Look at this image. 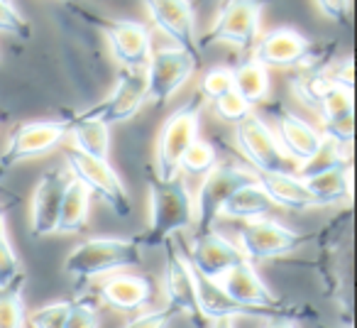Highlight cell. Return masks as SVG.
Wrapping results in <instances>:
<instances>
[{"label": "cell", "instance_id": "cell-1", "mask_svg": "<svg viewBox=\"0 0 357 328\" xmlns=\"http://www.w3.org/2000/svg\"><path fill=\"white\" fill-rule=\"evenodd\" d=\"M149 186V230L139 238L142 248H159L167 238L178 230H186L196 221V206L189 194V186L178 179H159L147 177Z\"/></svg>", "mask_w": 357, "mask_h": 328}, {"label": "cell", "instance_id": "cell-2", "mask_svg": "<svg viewBox=\"0 0 357 328\" xmlns=\"http://www.w3.org/2000/svg\"><path fill=\"white\" fill-rule=\"evenodd\" d=\"M142 262L139 238H91L76 245L64 260V272L74 279H93L115 269L137 267Z\"/></svg>", "mask_w": 357, "mask_h": 328}, {"label": "cell", "instance_id": "cell-3", "mask_svg": "<svg viewBox=\"0 0 357 328\" xmlns=\"http://www.w3.org/2000/svg\"><path fill=\"white\" fill-rule=\"evenodd\" d=\"M204 96L196 91L186 103H181L164 123L157 137V177L164 181L178 177V162L194 140H199V123L204 113Z\"/></svg>", "mask_w": 357, "mask_h": 328}, {"label": "cell", "instance_id": "cell-4", "mask_svg": "<svg viewBox=\"0 0 357 328\" xmlns=\"http://www.w3.org/2000/svg\"><path fill=\"white\" fill-rule=\"evenodd\" d=\"M64 159L69 174H74V179L81 181L89 194L98 196L115 216L128 218L132 214V199L128 194V186L115 174V170L108 164V159H93L74 147L64 149Z\"/></svg>", "mask_w": 357, "mask_h": 328}, {"label": "cell", "instance_id": "cell-5", "mask_svg": "<svg viewBox=\"0 0 357 328\" xmlns=\"http://www.w3.org/2000/svg\"><path fill=\"white\" fill-rule=\"evenodd\" d=\"M257 181V177L250 174L248 170H240L238 164H215L213 172L204 177L199 194L194 199L196 206V235H206L215 230V223L220 218L225 201L245 184Z\"/></svg>", "mask_w": 357, "mask_h": 328}, {"label": "cell", "instance_id": "cell-6", "mask_svg": "<svg viewBox=\"0 0 357 328\" xmlns=\"http://www.w3.org/2000/svg\"><path fill=\"white\" fill-rule=\"evenodd\" d=\"M264 6L267 0H225L218 20L199 40V52L211 45H233L238 50H250L257 42Z\"/></svg>", "mask_w": 357, "mask_h": 328}, {"label": "cell", "instance_id": "cell-7", "mask_svg": "<svg viewBox=\"0 0 357 328\" xmlns=\"http://www.w3.org/2000/svg\"><path fill=\"white\" fill-rule=\"evenodd\" d=\"M159 248L164 250V294H167L169 304L167 308L174 316H184L194 328H204L206 318L196 301V287L194 277H191V267L186 258L181 255L178 245L172 238L164 240Z\"/></svg>", "mask_w": 357, "mask_h": 328}, {"label": "cell", "instance_id": "cell-8", "mask_svg": "<svg viewBox=\"0 0 357 328\" xmlns=\"http://www.w3.org/2000/svg\"><path fill=\"white\" fill-rule=\"evenodd\" d=\"M66 135H69L66 120H30V123L17 125L6 149L0 152V172L6 174L15 164L52 152L54 147H59Z\"/></svg>", "mask_w": 357, "mask_h": 328}, {"label": "cell", "instance_id": "cell-9", "mask_svg": "<svg viewBox=\"0 0 357 328\" xmlns=\"http://www.w3.org/2000/svg\"><path fill=\"white\" fill-rule=\"evenodd\" d=\"M235 140L238 147L250 162L257 167L259 174H282V172H291L294 159L282 149L279 140L269 130L259 115L250 113L245 120H240L235 128Z\"/></svg>", "mask_w": 357, "mask_h": 328}, {"label": "cell", "instance_id": "cell-10", "mask_svg": "<svg viewBox=\"0 0 357 328\" xmlns=\"http://www.w3.org/2000/svg\"><path fill=\"white\" fill-rule=\"evenodd\" d=\"M196 61H199L196 57H191L189 52H184V50H178V47L159 50L157 54L149 57L147 74H144L149 103L152 105L167 103V100L194 76Z\"/></svg>", "mask_w": 357, "mask_h": 328}, {"label": "cell", "instance_id": "cell-11", "mask_svg": "<svg viewBox=\"0 0 357 328\" xmlns=\"http://www.w3.org/2000/svg\"><path fill=\"white\" fill-rule=\"evenodd\" d=\"M238 248L243 250L245 260L252 264L262 260H272L279 255H289L303 243V235L287 225L269 218L245 221L238 230Z\"/></svg>", "mask_w": 357, "mask_h": 328}, {"label": "cell", "instance_id": "cell-12", "mask_svg": "<svg viewBox=\"0 0 357 328\" xmlns=\"http://www.w3.org/2000/svg\"><path fill=\"white\" fill-rule=\"evenodd\" d=\"M142 6L157 30H162L178 50L199 59L196 13L191 0H142Z\"/></svg>", "mask_w": 357, "mask_h": 328}, {"label": "cell", "instance_id": "cell-13", "mask_svg": "<svg viewBox=\"0 0 357 328\" xmlns=\"http://www.w3.org/2000/svg\"><path fill=\"white\" fill-rule=\"evenodd\" d=\"M144 103H147L144 71L120 69L108 98L96 105V108L86 110V113H89L91 118L100 120L103 125H115V123H125V120L135 118Z\"/></svg>", "mask_w": 357, "mask_h": 328}, {"label": "cell", "instance_id": "cell-14", "mask_svg": "<svg viewBox=\"0 0 357 328\" xmlns=\"http://www.w3.org/2000/svg\"><path fill=\"white\" fill-rule=\"evenodd\" d=\"M186 262L199 274L213 279V282H220L230 269L248 262V260H245L243 250H240L233 240H228L225 235L211 230V233H206V235H196Z\"/></svg>", "mask_w": 357, "mask_h": 328}, {"label": "cell", "instance_id": "cell-15", "mask_svg": "<svg viewBox=\"0 0 357 328\" xmlns=\"http://www.w3.org/2000/svg\"><path fill=\"white\" fill-rule=\"evenodd\" d=\"M71 174L64 167H54L50 170L37 184L35 194H32V214L30 225L35 238H45L56 230V218H59V206L64 199L66 184H69Z\"/></svg>", "mask_w": 357, "mask_h": 328}, {"label": "cell", "instance_id": "cell-16", "mask_svg": "<svg viewBox=\"0 0 357 328\" xmlns=\"http://www.w3.org/2000/svg\"><path fill=\"white\" fill-rule=\"evenodd\" d=\"M311 57V42L294 27H277L255 42V61L262 66H298Z\"/></svg>", "mask_w": 357, "mask_h": 328}, {"label": "cell", "instance_id": "cell-17", "mask_svg": "<svg viewBox=\"0 0 357 328\" xmlns=\"http://www.w3.org/2000/svg\"><path fill=\"white\" fill-rule=\"evenodd\" d=\"M105 37L110 42L113 57L123 64V69H144L152 57L149 32L137 20H108L103 22Z\"/></svg>", "mask_w": 357, "mask_h": 328}, {"label": "cell", "instance_id": "cell-18", "mask_svg": "<svg viewBox=\"0 0 357 328\" xmlns=\"http://www.w3.org/2000/svg\"><path fill=\"white\" fill-rule=\"evenodd\" d=\"M272 115L277 118V128H279V137H282V149L294 159L296 164H306L311 162L318 154L323 144V135L321 130H316L311 123H306L303 118H298L296 113L282 108H272Z\"/></svg>", "mask_w": 357, "mask_h": 328}, {"label": "cell", "instance_id": "cell-19", "mask_svg": "<svg viewBox=\"0 0 357 328\" xmlns=\"http://www.w3.org/2000/svg\"><path fill=\"white\" fill-rule=\"evenodd\" d=\"M218 284L235 304H240V306H264V308L282 306V301H279L272 289L264 284V279L257 274L252 262H243V264H238V267H233Z\"/></svg>", "mask_w": 357, "mask_h": 328}, {"label": "cell", "instance_id": "cell-20", "mask_svg": "<svg viewBox=\"0 0 357 328\" xmlns=\"http://www.w3.org/2000/svg\"><path fill=\"white\" fill-rule=\"evenodd\" d=\"M301 179L318 206H333L352 199V164L347 159H340L328 170L301 177Z\"/></svg>", "mask_w": 357, "mask_h": 328}, {"label": "cell", "instance_id": "cell-21", "mask_svg": "<svg viewBox=\"0 0 357 328\" xmlns=\"http://www.w3.org/2000/svg\"><path fill=\"white\" fill-rule=\"evenodd\" d=\"M100 299L108 306L118 308V311H137L144 304L152 301V279L137 277V274H115V277L105 279L98 289Z\"/></svg>", "mask_w": 357, "mask_h": 328}, {"label": "cell", "instance_id": "cell-22", "mask_svg": "<svg viewBox=\"0 0 357 328\" xmlns=\"http://www.w3.org/2000/svg\"><path fill=\"white\" fill-rule=\"evenodd\" d=\"M257 184L264 189V194L269 196L274 206L291 211H308L318 209V201L311 196V191L306 189L301 177H296L294 172H282V174H259Z\"/></svg>", "mask_w": 357, "mask_h": 328}, {"label": "cell", "instance_id": "cell-23", "mask_svg": "<svg viewBox=\"0 0 357 328\" xmlns=\"http://www.w3.org/2000/svg\"><path fill=\"white\" fill-rule=\"evenodd\" d=\"M89 206H91V194L86 191V186L81 181H76L71 177L59 206V218H56L54 233L61 235L81 233L86 228V223H89Z\"/></svg>", "mask_w": 357, "mask_h": 328}, {"label": "cell", "instance_id": "cell-24", "mask_svg": "<svg viewBox=\"0 0 357 328\" xmlns=\"http://www.w3.org/2000/svg\"><path fill=\"white\" fill-rule=\"evenodd\" d=\"M69 135L74 137V149L89 154L93 159H108L110 149V135L108 125H103L100 120L91 118L89 113L79 115L69 123Z\"/></svg>", "mask_w": 357, "mask_h": 328}, {"label": "cell", "instance_id": "cell-25", "mask_svg": "<svg viewBox=\"0 0 357 328\" xmlns=\"http://www.w3.org/2000/svg\"><path fill=\"white\" fill-rule=\"evenodd\" d=\"M272 206L274 204L269 201V196L264 194L262 186H259L257 181H252V184L240 186V189L235 191L228 201H225L220 216H223V218L255 221V218H262V216H267L269 211H272Z\"/></svg>", "mask_w": 357, "mask_h": 328}, {"label": "cell", "instance_id": "cell-26", "mask_svg": "<svg viewBox=\"0 0 357 328\" xmlns=\"http://www.w3.org/2000/svg\"><path fill=\"white\" fill-rule=\"evenodd\" d=\"M233 79H235V91H238L250 105L264 103V100H267L269 74H267V66H262L259 61L250 59V61H245V64L235 66Z\"/></svg>", "mask_w": 357, "mask_h": 328}, {"label": "cell", "instance_id": "cell-27", "mask_svg": "<svg viewBox=\"0 0 357 328\" xmlns=\"http://www.w3.org/2000/svg\"><path fill=\"white\" fill-rule=\"evenodd\" d=\"M215 164H218V152L213 144L206 140H194L178 162V172L184 170L191 177H206L213 172Z\"/></svg>", "mask_w": 357, "mask_h": 328}, {"label": "cell", "instance_id": "cell-28", "mask_svg": "<svg viewBox=\"0 0 357 328\" xmlns=\"http://www.w3.org/2000/svg\"><path fill=\"white\" fill-rule=\"evenodd\" d=\"M25 326V301H22V284L0 292V328Z\"/></svg>", "mask_w": 357, "mask_h": 328}, {"label": "cell", "instance_id": "cell-29", "mask_svg": "<svg viewBox=\"0 0 357 328\" xmlns=\"http://www.w3.org/2000/svg\"><path fill=\"white\" fill-rule=\"evenodd\" d=\"M22 279H25V274H22L20 260L8 240V233L0 235V292L17 287V284H22Z\"/></svg>", "mask_w": 357, "mask_h": 328}, {"label": "cell", "instance_id": "cell-30", "mask_svg": "<svg viewBox=\"0 0 357 328\" xmlns=\"http://www.w3.org/2000/svg\"><path fill=\"white\" fill-rule=\"evenodd\" d=\"M0 32L13 35L17 40H30L32 37V25L10 0H0Z\"/></svg>", "mask_w": 357, "mask_h": 328}, {"label": "cell", "instance_id": "cell-31", "mask_svg": "<svg viewBox=\"0 0 357 328\" xmlns=\"http://www.w3.org/2000/svg\"><path fill=\"white\" fill-rule=\"evenodd\" d=\"M230 91H235V79H233V69H228V66H215L201 81V96L208 100L223 98Z\"/></svg>", "mask_w": 357, "mask_h": 328}, {"label": "cell", "instance_id": "cell-32", "mask_svg": "<svg viewBox=\"0 0 357 328\" xmlns=\"http://www.w3.org/2000/svg\"><path fill=\"white\" fill-rule=\"evenodd\" d=\"M213 108H215V115H218L220 120H225V123H235V125L252 113V110H250L252 105H250L248 100L238 94V91H230V94H225L223 98L213 100Z\"/></svg>", "mask_w": 357, "mask_h": 328}, {"label": "cell", "instance_id": "cell-33", "mask_svg": "<svg viewBox=\"0 0 357 328\" xmlns=\"http://www.w3.org/2000/svg\"><path fill=\"white\" fill-rule=\"evenodd\" d=\"M69 304H71V299H64V301L47 304V306H40L37 311H32L30 313L32 328H64Z\"/></svg>", "mask_w": 357, "mask_h": 328}, {"label": "cell", "instance_id": "cell-34", "mask_svg": "<svg viewBox=\"0 0 357 328\" xmlns=\"http://www.w3.org/2000/svg\"><path fill=\"white\" fill-rule=\"evenodd\" d=\"M64 328H98V311L86 299H71Z\"/></svg>", "mask_w": 357, "mask_h": 328}, {"label": "cell", "instance_id": "cell-35", "mask_svg": "<svg viewBox=\"0 0 357 328\" xmlns=\"http://www.w3.org/2000/svg\"><path fill=\"white\" fill-rule=\"evenodd\" d=\"M172 318H174V313L169 311V308H154V311L135 316L132 321H128L123 328H167Z\"/></svg>", "mask_w": 357, "mask_h": 328}, {"label": "cell", "instance_id": "cell-36", "mask_svg": "<svg viewBox=\"0 0 357 328\" xmlns=\"http://www.w3.org/2000/svg\"><path fill=\"white\" fill-rule=\"evenodd\" d=\"M316 6L321 15L333 22H345L350 15V0H316Z\"/></svg>", "mask_w": 357, "mask_h": 328}, {"label": "cell", "instance_id": "cell-37", "mask_svg": "<svg viewBox=\"0 0 357 328\" xmlns=\"http://www.w3.org/2000/svg\"><path fill=\"white\" fill-rule=\"evenodd\" d=\"M333 84L340 86V89H345V91H352V64H350V59L342 61V66L335 71V76H333Z\"/></svg>", "mask_w": 357, "mask_h": 328}, {"label": "cell", "instance_id": "cell-38", "mask_svg": "<svg viewBox=\"0 0 357 328\" xmlns=\"http://www.w3.org/2000/svg\"><path fill=\"white\" fill-rule=\"evenodd\" d=\"M211 328H235L233 318H218V321L211 323Z\"/></svg>", "mask_w": 357, "mask_h": 328}, {"label": "cell", "instance_id": "cell-39", "mask_svg": "<svg viewBox=\"0 0 357 328\" xmlns=\"http://www.w3.org/2000/svg\"><path fill=\"white\" fill-rule=\"evenodd\" d=\"M264 328H294L291 321H269Z\"/></svg>", "mask_w": 357, "mask_h": 328}, {"label": "cell", "instance_id": "cell-40", "mask_svg": "<svg viewBox=\"0 0 357 328\" xmlns=\"http://www.w3.org/2000/svg\"><path fill=\"white\" fill-rule=\"evenodd\" d=\"M0 177H3V172H0Z\"/></svg>", "mask_w": 357, "mask_h": 328}, {"label": "cell", "instance_id": "cell-41", "mask_svg": "<svg viewBox=\"0 0 357 328\" xmlns=\"http://www.w3.org/2000/svg\"><path fill=\"white\" fill-rule=\"evenodd\" d=\"M223 3H225V0H223Z\"/></svg>", "mask_w": 357, "mask_h": 328}]
</instances>
